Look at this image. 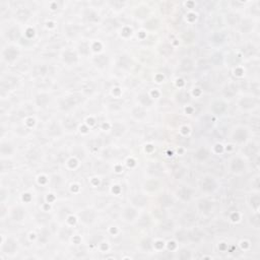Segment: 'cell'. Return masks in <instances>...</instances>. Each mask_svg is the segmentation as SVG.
I'll return each mask as SVG.
<instances>
[{
    "label": "cell",
    "instance_id": "7c38bea8",
    "mask_svg": "<svg viewBox=\"0 0 260 260\" xmlns=\"http://www.w3.org/2000/svg\"><path fill=\"white\" fill-rule=\"evenodd\" d=\"M178 194H179V196H180L182 199H184V200H188V199L191 197V194H192V192H191V190L188 189V188H182L178 192Z\"/></svg>",
    "mask_w": 260,
    "mask_h": 260
},
{
    "label": "cell",
    "instance_id": "7402d4cb",
    "mask_svg": "<svg viewBox=\"0 0 260 260\" xmlns=\"http://www.w3.org/2000/svg\"><path fill=\"white\" fill-rule=\"evenodd\" d=\"M178 101H180L181 103H185V102L189 101V96L186 92H181L180 95H178Z\"/></svg>",
    "mask_w": 260,
    "mask_h": 260
},
{
    "label": "cell",
    "instance_id": "2e32d148",
    "mask_svg": "<svg viewBox=\"0 0 260 260\" xmlns=\"http://www.w3.org/2000/svg\"><path fill=\"white\" fill-rule=\"evenodd\" d=\"M95 61H96L97 65H99V66H105V65L108 63V58H107V56L101 55V56H98V58H96Z\"/></svg>",
    "mask_w": 260,
    "mask_h": 260
},
{
    "label": "cell",
    "instance_id": "3957f363",
    "mask_svg": "<svg viewBox=\"0 0 260 260\" xmlns=\"http://www.w3.org/2000/svg\"><path fill=\"white\" fill-rule=\"evenodd\" d=\"M245 168V164H244V162L241 160V158H235L232 162V170L234 171V172H241V171Z\"/></svg>",
    "mask_w": 260,
    "mask_h": 260
},
{
    "label": "cell",
    "instance_id": "ac0fdd59",
    "mask_svg": "<svg viewBox=\"0 0 260 260\" xmlns=\"http://www.w3.org/2000/svg\"><path fill=\"white\" fill-rule=\"evenodd\" d=\"M64 125L66 126V128L68 129H74L76 127V122L75 120H73L72 118H67L64 120Z\"/></svg>",
    "mask_w": 260,
    "mask_h": 260
},
{
    "label": "cell",
    "instance_id": "9c48e42d",
    "mask_svg": "<svg viewBox=\"0 0 260 260\" xmlns=\"http://www.w3.org/2000/svg\"><path fill=\"white\" fill-rule=\"evenodd\" d=\"M49 96L45 95V93H42V95H39L38 98H37V104H38L40 107H45L48 102H49Z\"/></svg>",
    "mask_w": 260,
    "mask_h": 260
},
{
    "label": "cell",
    "instance_id": "5b68a950",
    "mask_svg": "<svg viewBox=\"0 0 260 260\" xmlns=\"http://www.w3.org/2000/svg\"><path fill=\"white\" fill-rule=\"evenodd\" d=\"M80 218L84 222H92L95 218V213L92 210H84L83 212L80 213Z\"/></svg>",
    "mask_w": 260,
    "mask_h": 260
},
{
    "label": "cell",
    "instance_id": "8fae6325",
    "mask_svg": "<svg viewBox=\"0 0 260 260\" xmlns=\"http://www.w3.org/2000/svg\"><path fill=\"white\" fill-rule=\"evenodd\" d=\"M64 56V60L66 61L67 63H72V62H75L76 61V55H75V53H73V52H70V51H66L63 54Z\"/></svg>",
    "mask_w": 260,
    "mask_h": 260
},
{
    "label": "cell",
    "instance_id": "6da1fadb",
    "mask_svg": "<svg viewBox=\"0 0 260 260\" xmlns=\"http://www.w3.org/2000/svg\"><path fill=\"white\" fill-rule=\"evenodd\" d=\"M18 51L13 47H8L3 51V57L7 61H13L14 59L18 58Z\"/></svg>",
    "mask_w": 260,
    "mask_h": 260
},
{
    "label": "cell",
    "instance_id": "5bb4252c",
    "mask_svg": "<svg viewBox=\"0 0 260 260\" xmlns=\"http://www.w3.org/2000/svg\"><path fill=\"white\" fill-rule=\"evenodd\" d=\"M124 132V126L122 124L119 123H116L114 124L113 126V134H115V135H121L122 133Z\"/></svg>",
    "mask_w": 260,
    "mask_h": 260
},
{
    "label": "cell",
    "instance_id": "277c9868",
    "mask_svg": "<svg viewBox=\"0 0 260 260\" xmlns=\"http://www.w3.org/2000/svg\"><path fill=\"white\" fill-rule=\"evenodd\" d=\"M201 187H202V189L205 191H211L215 188V183L211 178H205L204 180L202 181Z\"/></svg>",
    "mask_w": 260,
    "mask_h": 260
},
{
    "label": "cell",
    "instance_id": "e0dca14e",
    "mask_svg": "<svg viewBox=\"0 0 260 260\" xmlns=\"http://www.w3.org/2000/svg\"><path fill=\"white\" fill-rule=\"evenodd\" d=\"M0 150H1L2 154H10L12 152V146L8 143H2Z\"/></svg>",
    "mask_w": 260,
    "mask_h": 260
},
{
    "label": "cell",
    "instance_id": "d6986e66",
    "mask_svg": "<svg viewBox=\"0 0 260 260\" xmlns=\"http://www.w3.org/2000/svg\"><path fill=\"white\" fill-rule=\"evenodd\" d=\"M135 215H136L135 210L132 208H127L125 210V218H127L128 221H132Z\"/></svg>",
    "mask_w": 260,
    "mask_h": 260
},
{
    "label": "cell",
    "instance_id": "8992f818",
    "mask_svg": "<svg viewBox=\"0 0 260 260\" xmlns=\"http://www.w3.org/2000/svg\"><path fill=\"white\" fill-rule=\"evenodd\" d=\"M226 109H227V106L225 103H222V102H215V103L212 105L213 112L217 114H222Z\"/></svg>",
    "mask_w": 260,
    "mask_h": 260
},
{
    "label": "cell",
    "instance_id": "52a82bcc",
    "mask_svg": "<svg viewBox=\"0 0 260 260\" xmlns=\"http://www.w3.org/2000/svg\"><path fill=\"white\" fill-rule=\"evenodd\" d=\"M211 207H212V204H211V202H209V201H207V200L199 201V208H200V210H202V212H205V213L209 212Z\"/></svg>",
    "mask_w": 260,
    "mask_h": 260
},
{
    "label": "cell",
    "instance_id": "ba28073f",
    "mask_svg": "<svg viewBox=\"0 0 260 260\" xmlns=\"http://www.w3.org/2000/svg\"><path fill=\"white\" fill-rule=\"evenodd\" d=\"M234 137H235V139L238 140V141H243V140H245L246 137H247V132H246V130L243 129V128L238 129L237 131L235 132Z\"/></svg>",
    "mask_w": 260,
    "mask_h": 260
},
{
    "label": "cell",
    "instance_id": "cb8c5ba5",
    "mask_svg": "<svg viewBox=\"0 0 260 260\" xmlns=\"http://www.w3.org/2000/svg\"><path fill=\"white\" fill-rule=\"evenodd\" d=\"M191 255H190V252L189 251H186V250H182L180 252V258L181 259H187V258H190Z\"/></svg>",
    "mask_w": 260,
    "mask_h": 260
},
{
    "label": "cell",
    "instance_id": "30bf717a",
    "mask_svg": "<svg viewBox=\"0 0 260 260\" xmlns=\"http://www.w3.org/2000/svg\"><path fill=\"white\" fill-rule=\"evenodd\" d=\"M23 209L20 208V207H18V208H14V210L12 211V218H13L14 221H22L23 218Z\"/></svg>",
    "mask_w": 260,
    "mask_h": 260
},
{
    "label": "cell",
    "instance_id": "9a60e30c",
    "mask_svg": "<svg viewBox=\"0 0 260 260\" xmlns=\"http://www.w3.org/2000/svg\"><path fill=\"white\" fill-rule=\"evenodd\" d=\"M7 37L11 40H15L16 38H18L19 37V31L15 28H11V30H9L7 32Z\"/></svg>",
    "mask_w": 260,
    "mask_h": 260
},
{
    "label": "cell",
    "instance_id": "4fadbf2b",
    "mask_svg": "<svg viewBox=\"0 0 260 260\" xmlns=\"http://www.w3.org/2000/svg\"><path fill=\"white\" fill-rule=\"evenodd\" d=\"M207 157H208V152H207L205 148H200L196 153H195V158H198L199 161L205 160V158H207Z\"/></svg>",
    "mask_w": 260,
    "mask_h": 260
},
{
    "label": "cell",
    "instance_id": "ffe728a7",
    "mask_svg": "<svg viewBox=\"0 0 260 260\" xmlns=\"http://www.w3.org/2000/svg\"><path fill=\"white\" fill-rule=\"evenodd\" d=\"M132 113H133V116H135L136 118H142L145 116V111L142 108H135Z\"/></svg>",
    "mask_w": 260,
    "mask_h": 260
},
{
    "label": "cell",
    "instance_id": "44dd1931",
    "mask_svg": "<svg viewBox=\"0 0 260 260\" xmlns=\"http://www.w3.org/2000/svg\"><path fill=\"white\" fill-rule=\"evenodd\" d=\"M181 66H182L183 69H184V70L189 71L190 69H192V62H191V60H189V59H185L182 62Z\"/></svg>",
    "mask_w": 260,
    "mask_h": 260
},
{
    "label": "cell",
    "instance_id": "7a4b0ae2",
    "mask_svg": "<svg viewBox=\"0 0 260 260\" xmlns=\"http://www.w3.org/2000/svg\"><path fill=\"white\" fill-rule=\"evenodd\" d=\"M15 249H16V244L13 240H11V239L7 240L6 244H4V246L2 248L3 252H5L7 254H13Z\"/></svg>",
    "mask_w": 260,
    "mask_h": 260
},
{
    "label": "cell",
    "instance_id": "603a6c76",
    "mask_svg": "<svg viewBox=\"0 0 260 260\" xmlns=\"http://www.w3.org/2000/svg\"><path fill=\"white\" fill-rule=\"evenodd\" d=\"M242 107H245V108H251V107H253V105H254V102L253 101H251L250 99H245V100H243L242 101Z\"/></svg>",
    "mask_w": 260,
    "mask_h": 260
}]
</instances>
